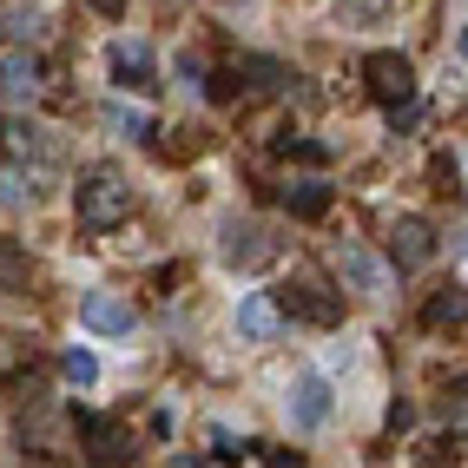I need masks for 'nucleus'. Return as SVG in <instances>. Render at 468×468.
<instances>
[{
	"label": "nucleus",
	"mask_w": 468,
	"mask_h": 468,
	"mask_svg": "<svg viewBox=\"0 0 468 468\" xmlns=\"http://www.w3.org/2000/svg\"><path fill=\"white\" fill-rule=\"evenodd\" d=\"M14 205H27V185L14 172H0V211H14Z\"/></svg>",
	"instance_id": "19"
},
{
	"label": "nucleus",
	"mask_w": 468,
	"mask_h": 468,
	"mask_svg": "<svg viewBox=\"0 0 468 468\" xmlns=\"http://www.w3.org/2000/svg\"><path fill=\"white\" fill-rule=\"evenodd\" d=\"M297 317H310V324H336V297L324 291V284H291V297H284Z\"/></svg>",
	"instance_id": "13"
},
{
	"label": "nucleus",
	"mask_w": 468,
	"mask_h": 468,
	"mask_svg": "<svg viewBox=\"0 0 468 468\" xmlns=\"http://www.w3.org/2000/svg\"><path fill=\"white\" fill-rule=\"evenodd\" d=\"M34 92H40V59L34 53H7V59H0V100L27 106Z\"/></svg>",
	"instance_id": "9"
},
{
	"label": "nucleus",
	"mask_w": 468,
	"mask_h": 468,
	"mask_svg": "<svg viewBox=\"0 0 468 468\" xmlns=\"http://www.w3.org/2000/svg\"><path fill=\"white\" fill-rule=\"evenodd\" d=\"M86 442H92V468H126L139 449H133V435L126 429H119V422H86Z\"/></svg>",
	"instance_id": "8"
},
{
	"label": "nucleus",
	"mask_w": 468,
	"mask_h": 468,
	"mask_svg": "<svg viewBox=\"0 0 468 468\" xmlns=\"http://www.w3.org/2000/svg\"><path fill=\"white\" fill-rule=\"evenodd\" d=\"M330 410H336V396H330V377H317V369H303V377L291 383V396H284V416H291V429H324L330 422Z\"/></svg>",
	"instance_id": "2"
},
{
	"label": "nucleus",
	"mask_w": 468,
	"mask_h": 468,
	"mask_svg": "<svg viewBox=\"0 0 468 468\" xmlns=\"http://www.w3.org/2000/svg\"><path fill=\"white\" fill-rule=\"evenodd\" d=\"M277 324H284V310H277L264 291L238 297V336H244V343H271V336H277Z\"/></svg>",
	"instance_id": "10"
},
{
	"label": "nucleus",
	"mask_w": 468,
	"mask_h": 468,
	"mask_svg": "<svg viewBox=\"0 0 468 468\" xmlns=\"http://www.w3.org/2000/svg\"><path fill=\"white\" fill-rule=\"evenodd\" d=\"M112 80L119 86H152V47L145 40H112Z\"/></svg>",
	"instance_id": "11"
},
{
	"label": "nucleus",
	"mask_w": 468,
	"mask_h": 468,
	"mask_svg": "<svg viewBox=\"0 0 468 468\" xmlns=\"http://www.w3.org/2000/svg\"><path fill=\"white\" fill-rule=\"evenodd\" d=\"M106 119H112V133H126V139H152V133H159V126H152V112H126V106H112Z\"/></svg>",
	"instance_id": "16"
},
{
	"label": "nucleus",
	"mask_w": 468,
	"mask_h": 468,
	"mask_svg": "<svg viewBox=\"0 0 468 468\" xmlns=\"http://www.w3.org/2000/svg\"><path fill=\"white\" fill-rule=\"evenodd\" d=\"M291 211H297V218H324V211H330V185H324V178H297V185H291Z\"/></svg>",
	"instance_id": "15"
},
{
	"label": "nucleus",
	"mask_w": 468,
	"mask_h": 468,
	"mask_svg": "<svg viewBox=\"0 0 468 468\" xmlns=\"http://www.w3.org/2000/svg\"><path fill=\"white\" fill-rule=\"evenodd\" d=\"M80 330H92V336H133V303L119 291H92V297H80Z\"/></svg>",
	"instance_id": "6"
},
{
	"label": "nucleus",
	"mask_w": 468,
	"mask_h": 468,
	"mask_svg": "<svg viewBox=\"0 0 468 468\" xmlns=\"http://www.w3.org/2000/svg\"><path fill=\"white\" fill-rule=\"evenodd\" d=\"M336 277H343V291H356V297H389V284H396V271L383 258H369L363 244H343L336 251Z\"/></svg>",
	"instance_id": "3"
},
{
	"label": "nucleus",
	"mask_w": 468,
	"mask_h": 468,
	"mask_svg": "<svg viewBox=\"0 0 468 468\" xmlns=\"http://www.w3.org/2000/svg\"><path fill=\"white\" fill-rule=\"evenodd\" d=\"M218 258H225L231 271H258V264L271 258V238H264V225H251V218H231V225L218 231Z\"/></svg>",
	"instance_id": "5"
},
{
	"label": "nucleus",
	"mask_w": 468,
	"mask_h": 468,
	"mask_svg": "<svg viewBox=\"0 0 468 468\" xmlns=\"http://www.w3.org/2000/svg\"><path fill=\"white\" fill-rule=\"evenodd\" d=\"M449 317H468V291H449L429 303V324H449Z\"/></svg>",
	"instance_id": "18"
},
{
	"label": "nucleus",
	"mask_w": 468,
	"mask_h": 468,
	"mask_svg": "<svg viewBox=\"0 0 468 468\" xmlns=\"http://www.w3.org/2000/svg\"><path fill=\"white\" fill-rule=\"evenodd\" d=\"M264 468H303V455H284V449H271V462Z\"/></svg>",
	"instance_id": "21"
},
{
	"label": "nucleus",
	"mask_w": 468,
	"mask_h": 468,
	"mask_svg": "<svg viewBox=\"0 0 468 468\" xmlns=\"http://www.w3.org/2000/svg\"><path fill=\"white\" fill-rule=\"evenodd\" d=\"M59 377H67L73 389H92L100 383V356H92L86 343H73V350H59Z\"/></svg>",
	"instance_id": "14"
},
{
	"label": "nucleus",
	"mask_w": 468,
	"mask_h": 468,
	"mask_svg": "<svg viewBox=\"0 0 468 468\" xmlns=\"http://www.w3.org/2000/svg\"><path fill=\"white\" fill-rule=\"evenodd\" d=\"M73 211H80L86 231H119V225H126V211H133V185L119 178L112 165H92L80 178V192H73Z\"/></svg>",
	"instance_id": "1"
},
{
	"label": "nucleus",
	"mask_w": 468,
	"mask_h": 468,
	"mask_svg": "<svg viewBox=\"0 0 468 468\" xmlns=\"http://www.w3.org/2000/svg\"><path fill=\"white\" fill-rule=\"evenodd\" d=\"M389 258L402 271H422L435 258V231L422 225V218H396V231H389Z\"/></svg>",
	"instance_id": "7"
},
{
	"label": "nucleus",
	"mask_w": 468,
	"mask_h": 468,
	"mask_svg": "<svg viewBox=\"0 0 468 468\" xmlns=\"http://www.w3.org/2000/svg\"><path fill=\"white\" fill-rule=\"evenodd\" d=\"M7 152H14V159H34V165H53L59 159L53 139L34 126V119H14V126H7Z\"/></svg>",
	"instance_id": "12"
},
{
	"label": "nucleus",
	"mask_w": 468,
	"mask_h": 468,
	"mask_svg": "<svg viewBox=\"0 0 468 468\" xmlns=\"http://www.w3.org/2000/svg\"><path fill=\"white\" fill-rule=\"evenodd\" d=\"M86 7H100V14H119V0H86Z\"/></svg>",
	"instance_id": "22"
},
{
	"label": "nucleus",
	"mask_w": 468,
	"mask_h": 468,
	"mask_svg": "<svg viewBox=\"0 0 468 468\" xmlns=\"http://www.w3.org/2000/svg\"><path fill=\"white\" fill-rule=\"evenodd\" d=\"M172 80L198 100V92H205V67H198V53H178V59H172Z\"/></svg>",
	"instance_id": "17"
},
{
	"label": "nucleus",
	"mask_w": 468,
	"mask_h": 468,
	"mask_svg": "<svg viewBox=\"0 0 468 468\" xmlns=\"http://www.w3.org/2000/svg\"><path fill=\"white\" fill-rule=\"evenodd\" d=\"M363 73H369V92H377L383 106H410L416 100V67L402 53H369Z\"/></svg>",
	"instance_id": "4"
},
{
	"label": "nucleus",
	"mask_w": 468,
	"mask_h": 468,
	"mask_svg": "<svg viewBox=\"0 0 468 468\" xmlns=\"http://www.w3.org/2000/svg\"><path fill=\"white\" fill-rule=\"evenodd\" d=\"M7 34H14V40H20V34L34 40V34H40V20H34V14H7Z\"/></svg>",
	"instance_id": "20"
}]
</instances>
